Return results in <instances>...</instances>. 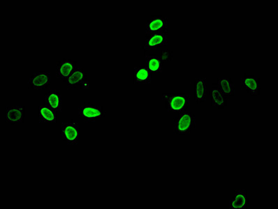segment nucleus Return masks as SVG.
<instances>
[{"label":"nucleus","instance_id":"1","mask_svg":"<svg viewBox=\"0 0 278 209\" xmlns=\"http://www.w3.org/2000/svg\"><path fill=\"white\" fill-rule=\"evenodd\" d=\"M196 120L194 113L186 110L177 113L173 122V130L176 135H185L191 133L196 128Z\"/></svg>","mask_w":278,"mask_h":209},{"label":"nucleus","instance_id":"2","mask_svg":"<svg viewBox=\"0 0 278 209\" xmlns=\"http://www.w3.org/2000/svg\"><path fill=\"white\" fill-rule=\"evenodd\" d=\"M162 99L165 103L166 110L170 113H183L190 106V95L187 93L163 94Z\"/></svg>","mask_w":278,"mask_h":209},{"label":"nucleus","instance_id":"3","mask_svg":"<svg viewBox=\"0 0 278 209\" xmlns=\"http://www.w3.org/2000/svg\"><path fill=\"white\" fill-rule=\"evenodd\" d=\"M78 114L80 118L86 123H93L101 120L105 115V111L102 106L84 103L78 108Z\"/></svg>","mask_w":278,"mask_h":209},{"label":"nucleus","instance_id":"4","mask_svg":"<svg viewBox=\"0 0 278 209\" xmlns=\"http://www.w3.org/2000/svg\"><path fill=\"white\" fill-rule=\"evenodd\" d=\"M61 137L62 140L69 145L75 146L79 143L80 128L79 124L71 121L64 122L61 127Z\"/></svg>","mask_w":278,"mask_h":209},{"label":"nucleus","instance_id":"5","mask_svg":"<svg viewBox=\"0 0 278 209\" xmlns=\"http://www.w3.org/2000/svg\"><path fill=\"white\" fill-rule=\"evenodd\" d=\"M167 17L157 16H152L145 23V33L147 36L155 34L162 33L168 31Z\"/></svg>","mask_w":278,"mask_h":209},{"label":"nucleus","instance_id":"6","mask_svg":"<svg viewBox=\"0 0 278 209\" xmlns=\"http://www.w3.org/2000/svg\"><path fill=\"white\" fill-rule=\"evenodd\" d=\"M240 88L252 96H257L260 94V79L252 75H244L240 78Z\"/></svg>","mask_w":278,"mask_h":209},{"label":"nucleus","instance_id":"7","mask_svg":"<svg viewBox=\"0 0 278 209\" xmlns=\"http://www.w3.org/2000/svg\"><path fill=\"white\" fill-rule=\"evenodd\" d=\"M168 45V33L155 34L149 36L145 40L143 48L145 51L158 50Z\"/></svg>","mask_w":278,"mask_h":209},{"label":"nucleus","instance_id":"8","mask_svg":"<svg viewBox=\"0 0 278 209\" xmlns=\"http://www.w3.org/2000/svg\"><path fill=\"white\" fill-rule=\"evenodd\" d=\"M51 82V76L47 72H37L32 75L28 84L32 89H43L48 87Z\"/></svg>","mask_w":278,"mask_h":209},{"label":"nucleus","instance_id":"9","mask_svg":"<svg viewBox=\"0 0 278 209\" xmlns=\"http://www.w3.org/2000/svg\"><path fill=\"white\" fill-rule=\"evenodd\" d=\"M251 202L247 190H236L230 201V209H246Z\"/></svg>","mask_w":278,"mask_h":209},{"label":"nucleus","instance_id":"10","mask_svg":"<svg viewBox=\"0 0 278 209\" xmlns=\"http://www.w3.org/2000/svg\"><path fill=\"white\" fill-rule=\"evenodd\" d=\"M208 85L207 78H199L194 81V101L198 104H202L207 100Z\"/></svg>","mask_w":278,"mask_h":209},{"label":"nucleus","instance_id":"11","mask_svg":"<svg viewBox=\"0 0 278 209\" xmlns=\"http://www.w3.org/2000/svg\"><path fill=\"white\" fill-rule=\"evenodd\" d=\"M25 108L22 105H12L6 110V120L9 124H18L23 122Z\"/></svg>","mask_w":278,"mask_h":209},{"label":"nucleus","instance_id":"12","mask_svg":"<svg viewBox=\"0 0 278 209\" xmlns=\"http://www.w3.org/2000/svg\"><path fill=\"white\" fill-rule=\"evenodd\" d=\"M133 82L137 84H148L152 82L151 72L146 66H137L134 69Z\"/></svg>","mask_w":278,"mask_h":209},{"label":"nucleus","instance_id":"13","mask_svg":"<svg viewBox=\"0 0 278 209\" xmlns=\"http://www.w3.org/2000/svg\"><path fill=\"white\" fill-rule=\"evenodd\" d=\"M75 69V62L69 59H63L56 66V76L59 79H67Z\"/></svg>","mask_w":278,"mask_h":209},{"label":"nucleus","instance_id":"14","mask_svg":"<svg viewBox=\"0 0 278 209\" xmlns=\"http://www.w3.org/2000/svg\"><path fill=\"white\" fill-rule=\"evenodd\" d=\"M86 71L84 68H76L72 74L67 79L68 88L69 89H78V88L81 87V85L86 79Z\"/></svg>","mask_w":278,"mask_h":209},{"label":"nucleus","instance_id":"15","mask_svg":"<svg viewBox=\"0 0 278 209\" xmlns=\"http://www.w3.org/2000/svg\"><path fill=\"white\" fill-rule=\"evenodd\" d=\"M44 105L48 106L55 112H60L62 110V100L60 93L56 90H50L44 98Z\"/></svg>","mask_w":278,"mask_h":209},{"label":"nucleus","instance_id":"16","mask_svg":"<svg viewBox=\"0 0 278 209\" xmlns=\"http://www.w3.org/2000/svg\"><path fill=\"white\" fill-rule=\"evenodd\" d=\"M38 118L40 123L53 124L57 122V114L46 105H40L38 109Z\"/></svg>","mask_w":278,"mask_h":209},{"label":"nucleus","instance_id":"17","mask_svg":"<svg viewBox=\"0 0 278 209\" xmlns=\"http://www.w3.org/2000/svg\"><path fill=\"white\" fill-rule=\"evenodd\" d=\"M217 84L218 85V89L226 98L235 96V84L230 78L226 77L219 78Z\"/></svg>","mask_w":278,"mask_h":209},{"label":"nucleus","instance_id":"18","mask_svg":"<svg viewBox=\"0 0 278 209\" xmlns=\"http://www.w3.org/2000/svg\"><path fill=\"white\" fill-rule=\"evenodd\" d=\"M211 105L214 108L223 109L226 107L227 99L218 87H213L211 91Z\"/></svg>","mask_w":278,"mask_h":209},{"label":"nucleus","instance_id":"19","mask_svg":"<svg viewBox=\"0 0 278 209\" xmlns=\"http://www.w3.org/2000/svg\"><path fill=\"white\" fill-rule=\"evenodd\" d=\"M162 64L159 57L156 56H146L145 57V65L151 73L159 74L162 72Z\"/></svg>","mask_w":278,"mask_h":209},{"label":"nucleus","instance_id":"20","mask_svg":"<svg viewBox=\"0 0 278 209\" xmlns=\"http://www.w3.org/2000/svg\"><path fill=\"white\" fill-rule=\"evenodd\" d=\"M174 56V52L169 50H162L161 51L159 58L162 63L171 62Z\"/></svg>","mask_w":278,"mask_h":209},{"label":"nucleus","instance_id":"21","mask_svg":"<svg viewBox=\"0 0 278 209\" xmlns=\"http://www.w3.org/2000/svg\"><path fill=\"white\" fill-rule=\"evenodd\" d=\"M89 83L88 82L85 81L84 83H83L82 85H81V87H83V89H88L89 88Z\"/></svg>","mask_w":278,"mask_h":209}]
</instances>
